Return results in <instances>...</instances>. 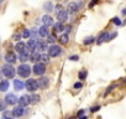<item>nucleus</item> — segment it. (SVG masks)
Returning a JSON list of instances; mask_svg holds the SVG:
<instances>
[{
	"label": "nucleus",
	"mask_w": 126,
	"mask_h": 119,
	"mask_svg": "<svg viewBox=\"0 0 126 119\" xmlns=\"http://www.w3.org/2000/svg\"><path fill=\"white\" fill-rule=\"evenodd\" d=\"M1 72H3V75L5 76V77H8V78H13L14 76H15V68L11 66V65H9V63H6L3 68H1Z\"/></svg>",
	"instance_id": "f257e3e1"
},
{
	"label": "nucleus",
	"mask_w": 126,
	"mask_h": 119,
	"mask_svg": "<svg viewBox=\"0 0 126 119\" xmlns=\"http://www.w3.org/2000/svg\"><path fill=\"white\" fill-rule=\"evenodd\" d=\"M17 73L21 76V77H29L30 73H31V67L29 65H21L19 66L17 68Z\"/></svg>",
	"instance_id": "f03ea898"
},
{
	"label": "nucleus",
	"mask_w": 126,
	"mask_h": 119,
	"mask_svg": "<svg viewBox=\"0 0 126 119\" xmlns=\"http://www.w3.org/2000/svg\"><path fill=\"white\" fill-rule=\"evenodd\" d=\"M25 86H26L27 91H30V92H35L36 89H38V84H37V81H36V79H33V78H29V79L26 81Z\"/></svg>",
	"instance_id": "7ed1b4c3"
},
{
	"label": "nucleus",
	"mask_w": 126,
	"mask_h": 119,
	"mask_svg": "<svg viewBox=\"0 0 126 119\" xmlns=\"http://www.w3.org/2000/svg\"><path fill=\"white\" fill-rule=\"evenodd\" d=\"M61 52H62L61 47L59 46H56V45H52L48 48V56H51V57H57V56L61 55Z\"/></svg>",
	"instance_id": "20e7f679"
},
{
	"label": "nucleus",
	"mask_w": 126,
	"mask_h": 119,
	"mask_svg": "<svg viewBox=\"0 0 126 119\" xmlns=\"http://www.w3.org/2000/svg\"><path fill=\"white\" fill-rule=\"evenodd\" d=\"M46 72V67L43 63H36L33 66V73L37 75V76H42L43 73Z\"/></svg>",
	"instance_id": "39448f33"
},
{
	"label": "nucleus",
	"mask_w": 126,
	"mask_h": 119,
	"mask_svg": "<svg viewBox=\"0 0 126 119\" xmlns=\"http://www.w3.org/2000/svg\"><path fill=\"white\" fill-rule=\"evenodd\" d=\"M35 47H36V40H30L27 43H26V52L27 53H33L35 52Z\"/></svg>",
	"instance_id": "423d86ee"
},
{
	"label": "nucleus",
	"mask_w": 126,
	"mask_h": 119,
	"mask_svg": "<svg viewBox=\"0 0 126 119\" xmlns=\"http://www.w3.org/2000/svg\"><path fill=\"white\" fill-rule=\"evenodd\" d=\"M17 100H19V105H21V107H26V105L31 104V97L30 96H22Z\"/></svg>",
	"instance_id": "0eeeda50"
},
{
	"label": "nucleus",
	"mask_w": 126,
	"mask_h": 119,
	"mask_svg": "<svg viewBox=\"0 0 126 119\" xmlns=\"http://www.w3.org/2000/svg\"><path fill=\"white\" fill-rule=\"evenodd\" d=\"M37 84H38V88H41V89H46V88L48 87V84H49V81H48V78L42 77V78H40V79L37 81Z\"/></svg>",
	"instance_id": "6e6552de"
},
{
	"label": "nucleus",
	"mask_w": 126,
	"mask_h": 119,
	"mask_svg": "<svg viewBox=\"0 0 126 119\" xmlns=\"http://www.w3.org/2000/svg\"><path fill=\"white\" fill-rule=\"evenodd\" d=\"M17 97L15 96V94H13V93H9V94H6V97H5V103H8V104H15L16 102H17Z\"/></svg>",
	"instance_id": "1a4fd4ad"
},
{
	"label": "nucleus",
	"mask_w": 126,
	"mask_h": 119,
	"mask_svg": "<svg viewBox=\"0 0 126 119\" xmlns=\"http://www.w3.org/2000/svg\"><path fill=\"white\" fill-rule=\"evenodd\" d=\"M57 19L59 20L61 24H62V22H64V21L68 19V14H67V11H66V10H62L61 13H58V14H57Z\"/></svg>",
	"instance_id": "9d476101"
},
{
	"label": "nucleus",
	"mask_w": 126,
	"mask_h": 119,
	"mask_svg": "<svg viewBox=\"0 0 126 119\" xmlns=\"http://www.w3.org/2000/svg\"><path fill=\"white\" fill-rule=\"evenodd\" d=\"M45 50H47L46 42H43V41H36V47H35V52H38V51H45Z\"/></svg>",
	"instance_id": "9b49d317"
},
{
	"label": "nucleus",
	"mask_w": 126,
	"mask_h": 119,
	"mask_svg": "<svg viewBox=\"0 0 126 119\" xmlns=\"http://www.w3.org/2000/svg\"><path fill=\"white\" fill-rule=\"evenodd\" d=\"M5 60H6V62H8L9 65H11V63H14V62L16 61V56H15V53H13V52H8V53L5 55Z\"/></svg>",
	"instance_id": "f8f14e48"
},
{
	"label": "nucleus",
	"mask_w": 126,
	"mask_h": 119,
	"mask_svg": "<svg viewBox=\"0 0 126 119\" xmlns=\"http://www.w3.org/2000/svg\"><path fill=\"white\" fill-rule=\"evenodd\" d=\"M77 10H78V5L76 3H71V4H68L66 11H67V14H74Z\"/></svg>",
	"instance_id": "ddd939ff"
},
{
	"label": "nucleus",
	"mask_w": 126,
	"mask_h": 119,
	"mask_svg": "<svg viewBox=\"0 0 126 119\" xmlns=\"http://www.w3.org/2000/svg\"><path fill=\"white\" fill-rule=\"evenodd\" d=\"M15 50H16V51H17V52L21 55V53L26 52V45H25L24 42H20V41H19V42L16 43V46H15Z\"/></svg>",
	"instance_id": "4468645a"
},
{
	"label": "nucleus",
	"mask_w": 126,
	"mask_h": 119,
	"mask_svg": "<svg viewBox=\"0 0 126 119\" xmlns=\"http://www.w3.org/2000/svg\"><path fill=\"white\" fill-rule=\"evenodd\" d=\"M11 113H13V115H14V117H21V115L24 114V107L17 105V107H15V108H14V110H13Z\"/></svg>",
	"instance_id": "2eb2a0df"
},
{
	"label": "nucleus",
	"mask_w": 126,
	"mask_h": 119,
	"mask_svg": "<svg viewBox=\"0 0 126 119\" xmlns=\"http://www.w3.org/2000/svg\"><path fill=\"white\" fill-rule=\"evenodd\" d=\"M42 21H43V24H45V26H46V27H48V26H52V25H53V19H52L49 15H45V16L42 18Z\"/></svg>",
	"instance_id": "dca6fc26"
},
{
	"label": "nucleus",
	"mask_w": 126,
	"mask_h": 119,
	"mask_svg": "<svg viewBox=\"0 0 126 119\" xmlns=\"http://www.w3.org/2000/svg\"><path fill=\"white\" fill-rule=\"evenodd\" d=\"M9 81H6V79H3L1 82H0V91L1 92H6L8 89H9Z\"/></svg>",
	"instance_id": "f3484780"
},
{
	"label": "nucleus",
	"mask_w": 126,
	"mask_h": 119,
	"mask_svg": "<svg viewBox=\"0 0 126 119\" xmlns=\"http://www.w3.org/2000/svg\"><path fill=\"white\" fill-rule=\"evenodd\" d=\"M104 41H109V34H108V32H103V34L99 36V39H98V43H99V45L103 43Z\"/></svg>",
	"instance_id": "a211bd4d"
},
{
	"label": "nucleus",
	"mask_w": 126,
	"mask_h": 119,
	"mask_svg": "<svg viewBox=\"0 0 126 119\" xmlns=\"http://www.w3.org/2000/svg\"><path fill=\"white\" fill-rule=\"evenodd\" d=\"M24 86H25V84H24L20 79H15V81H14V87H15L16 91H22V89H24Z\"/></svg>",
	"instance_id": "6ab92c4d"
},
{
	"label": "nucleus",
	"mask_w": 126,
	"mask_h": 119,
	"mask_svg": "<svg viewBox=\"0 0 126 119\" xmlns=\"http://www.w3.org/2000/svg\"><path fill=\"white\" fill-rule=\"evenodd\" d=\"M38 34H40V36H42V37H46V36L49 35V34H48V29H47L46 26L40 27V29H38Z\"/></svg>",
	"instance_id": "aec40b11"
},
{
	"label": "nucleus",
	"mask_w": 126,
	"mask_h": 119,
	"mask_svg": "<svg viewBox=\"0 0 126 119\" xmlns=\"http://www.w3.org/2000/svg\"><path fill=\"white\" fill-rule=\"evenodd\" d=\"M30 58H31V55L27 53V52H24V53L20 55V61L21 62H26V61H29Z\"/></svg>",
	"instance_id": "412c9836"
},
{
	"label": "nucleus",
	"mask_w": 126,
	"mask_h": 119,
	"mask_svg": "<svg viewBox=\"0 0 126 119\" xmlns=\"http://www.w3.org/2000/svg\"><path fill=\"white\" fill-rule=\"evenodd\" d=\"M43 9H45L47 13H51V11L53 10V4H52L51 1H47V3H45V5H43Z\"/></svg>",
	"instance_id": "4be33fe9"
},
{
	"label": "nucleus",
	"mask_w": 126,
	"mask_h": 119,
	"mask_svg": "<svg viewBox=\"0 0 126 119\" xmlns=\"http://www.w3.org/2000/svg\"><path fill=\"white\" fill-rule=\"evenodd\" d=\"M40 57H41V55L38 53V52H33V53H31V61L32 62H37V61H40Z\"/></svg>",
	"instance_id": "5701e85b"
},
{
	"label": "nucleus",
	"mask_w": 126,
	"mask_h": 119,
	"mask_svg": "<svg viewBox=\"0 0 126 119\" xmlns=\"http://www.w3.org/2000/svg\"><path fill=\"white\" fill-rule=\"evenodd\" d=\"M58 40H59V42H61L62 45H67V43H68V40H69V39H68V35L66 34V35H62V36H61V37H59Z\"/></svg>",
	"instance_id": "b1692460"
},
{
	"label": "nucleus",
	"mask_w": 126,
	"mask_h": 119,
	"mask_svg": "<svg viewBox=\"0 0 126 119\" xmlns=\"http://www.w3.org/2000/svg\"><path fill=\"white\" fill-rule=\"evenodd\" d=\"M63 30H64V26H63L61 22L54 24V31H56V32H59V31H63Z\"/></svg>",
	"instance_id": "393cba45"
},
{
	"label": "nucleus",
	"mask_w": 126,
	"mask_h": 119,
	"mask_svg": "<svg viewBox=\"0 0 126 119\" xmlns=\"http://www.w3.org/2000/svg\"><path fill=\"white\" fill-rule=\"evenodd\" d=\"M3 119H14V115L11 112H4L3 113Z\"/></svg>",
	"instance_id": "a878e982"
},
{
	"label": "nucleus",
	"mask_w": 126,
	"mask_h": 119,
	"mask_svg": "<svg viewBox=\"0 0 126 119\" xmlns=\"http://www.w3.org/2000/svg\"><path fill=\"white\" fill-rule=\"evenodd\" d=\"M40 60L42 61V63H47V62L49 61V56H48V55H41Z\"/></svg>",
	"instance_id": "bb28decb"
},
{
	"label": "nucleus",
	"mask_w": 126,
	"mask_h": 119,
	"mask_svg": "<svg viewBox=\"0 0 126 119\" xmlns=\"http://www.w3.org/2000/svg\"><path fill=\"white\" fill-rule=\"evenodd\" d=\"M94 37L93 36H89V37H87L85 40H84V45H90V43H93L94 42Z\"/></svg>",
	"instance_id": "cd10ccee"
},
{
	"label": "nucleus",
	"mask_w": 126,
	"mask_h": 119,
	"mask_svg": "<svg viewBox=\"0 0 126 119\" xmlns=\"http://www.w3.org/2000/svg\"><path fill=\"white\" fill-rule=\"evenodd\" d=\"M38 100H40V96H37V94H33V96L31 97V104H36Z\"/></svg>",
	"instance_id": "c85d7f7f"
},
{
	"label": "nucleus",
	"mask_w": 126,
	"mask_h": 119,
	"mask_svg": "<svg viewBox=\"0 0 126 119\" xmlns=\"http://www.w3.org/2000/svg\"><path fill=\"white\" fill-rule=\"evenodd\" d=\"M47 42H49V43H54V42H56V37H54L53 35H48V40H47Z\"/></svg>",
	"instance_id": "c756f323"
},
{
	"label": "nucleus",
	"mask_w": 126,
	"mask_h": 119,
	"mask_svg": "<svg viewBox=\"0 0 126 119\" xmlns=\"http://www.w3.org/2000/svg\"><path fill=\"white\" fill-rule=\"evenodd\" d=\"M85 77H87V71H82V72L79 73V78H80V79H84Z\"/></svg>",
	"instance_id": "7c9ffc66"
},
{
	"label": "nucleus",
	"mask_w": 126,
	"mask_h": 119,
	"mask_svg": "<svg viewBox=\"0 0 126 119\" xmlns=\"http://www.w3.org/2000/svg\"><path fill=\"white\" fill-rule=\"evenodd\" d=\"M5 107H6V103L4 100H0V110H4Z\"/></svg>",
	"instance_id": "2f4dec72"
},
{
	"label": "nucleus",
	"mask_w": 126,
	"mask_h": 119,
	"mask_svg": "<svg viewBox=\"0 0 126 119\" xmlns=\"http://www.w3.org/2000/svg\"><path fill=\"white\" fill-rule=\"evenodd\" d=\"M112 21H114V24H115V25H117V26H119V25H121V21H120V19H119V18H114V19H112Z\"/></svg>",
	"instance_id": "473e14b6"
},
{
	"label": "nucleus",
	"mask_w": 126,
	"mask_h": 119,
	"mask_svg": "<svg viewBox=\"0 0 126 119\" xmlns=\"http://www.w3.org/2000/svg\"><path fill=\"white\" fill-rule=\"evenodd\" d=\"M22 36H24L25 39L30 37V30H25V31H24V34H22Z\"/></svg>",
	"instance_id": "72a5a7b5"
},
{
	"label": "nucleus",
	"mask_w": 126,
	"mask_h": 119,
	"mask_svg": "<svg viewBox=\"0 0 126 119\" xmlns=\"http://www.w3.org/2000/svg\"><path fill=\"white\" fill-rule=\"evenodd\" d=\"M82 87H83V84H82L80 82H77V83H74V88H76V89H80Z\"/></svg>",
	"instance_id": "f704fd0d"
},
{
	"label": "nucleus",
	"mask_w": 126,
	"mask_h": 119,
	"mask_svg": "<svg viewBox=\"0 0 126 119\" xmlns=\"http://www.w3.org/2000/svg\"><path fill=\"white\" fill-rule=\"evenodd\" d=\"M62 10H63V9H62V6H61V5H57V6H56V14L61 13Z\"/></svg>",
	"instance_id": "c9c22d12"
},
{
	"label": "nucleus",
	"mask_w": 126,
	"mask_h": 119,
	"mask_svg": "<svg viewBox=\"0 0 126 119\" xmlns=\"http://www.w3.org/2000/svg\"><path fill=\"white\" fill-rule=\"evenodd\" d=\"M20 37H21V35H20V34H15V35L13 36V39H14V40H17V41L20 40Z\"/></svg>",
	"instance_id": "e433bc0d"
},
{
	"label": "nucleus",
	"mask_w": 126,
	"mask_h": 119,
	"mask_svg": "<svg viewBox=\"0 0 126 119\" xmlns=\"http://www.w3.org/2000/svg\"><path fill=\"white\" fill-rule=\"evenodd\" d=\"M69 60H71V61H78V60H79V57H78V56H72Z\"/></svg>",
	"instance_id": "4c0bfd02"
},
{
	"label": "nucleus",
	"mask_w": 126,
	"mask_h": 119,
	"mask_svg": "<svg viewBox=\"0 0 126 119\" xmlns=\"http://www.w3.org/2000/svg\"><path fill=\"white\" fill-rule=\"evenodd\" d=\"M99 109H100V107H99V105H96V107H93L90 110H92V112H98Z\"/></svg>",
	"instance_id": "58836bf2"
},
{
	"label": "nucleus",
	"mask_w": 126,
	"mask_h": 119,
	"mask_svg": "<svg viewBox=\"0 0 126 119\" xmlns=\"http://www.w3.org/2000/svg\"><path fill=\"white\" fill-rule=\"evenodd\" d=\"M98 1H99V0H94V1H92V3H90V8H92V6H94Z\"/></svg>",
	"instance_id": "ea45409f"
},
{
	"label": "nucleus",
	"mask_w": 126,
	"mask_h": 119,
	"mask_svg": "<svg viewBox=\"0 0 126 119\" xmlns=\"http://www.w3.org/2000/svg\"><path fill=\"white\" fill-rule=\"evenodd\" d=\"M83 114H84V110H79V112H78V118H79V117H82Z\"/></svg>",
	"instance_id": "a19ab883"
},
{
	"label": "nucleus",
	"mask_w": 126,
	"mask_h": 119,
	"mask_svg": "<svg viewBox=\"0 0 126 119\" xmlns=\"http://www.w3.org/2000/svg\"><path fill=\"white\" fill-rule=\"evenodd\" d=\"M64 30H66V31H68V32H69V31H71V26H67V27H64Z\"/></svg>",
	"instance_id": "79ce46f5"
},
{
	"label": "nucleus",
	"mask_w": 126,
	"mask_h": 119,
	"mask_svg": "<svg viewBox=\"0 0 126 119\" xmlns=\"http://www.w3.org/2000/svg\"><path fill=\"white\" fill-rule=\"evenodd\" d=\"M78 119H87V117H85V115H82V117H79Z\"/></svg>",
	"instance_id": "37998d69"
},
{
	"label": "nucleus",
	"mask_w": 126,
	"mask_h": 119,
	"mask_svg": "<svg viewBox=\"0 0 126 119\" xmlns=\"http://www.w3.org/2000/svg\"><path fill=\"white\" fill-rule=\"evenodd\" d=\"M122 14H124V15H126V9H124V10H122Z\"/></svg>",
	"instance_id": "c03bdc74"
},
{
	"label": "nucleus",
	"mask_w": 126,
	"mask_h": 119,
	"mask_svg": "<svg viewBox=\"0 0 126 119\" xmlns=\"http://www.w3.org/2000/svg\"><path fill=\"white\" fill-rule=\"evenodd\" d=\"M1 75H3V72H1V70H0V79H1Z\"/></svg>",
	"instance_id": "a18cd8bd"
}]
</instances>
